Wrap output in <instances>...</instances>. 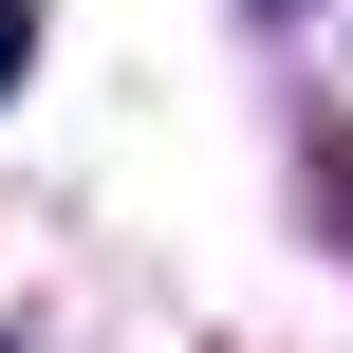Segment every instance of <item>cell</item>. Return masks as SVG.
<instances>
[{"label": "cell", "instance_id": "obj_1", "mask_svg": "<svg viewBox=\"0 0 353 353\" xmlns=\"http://www.w3.org/2000/svg\"><path fill=\"white\" fill-rule=\"evenodd\" d=\"M19 56H37V0H0V93H19Z\"/></svg>", "mask_w": 353, "mask_h": 353}]
</instances>
